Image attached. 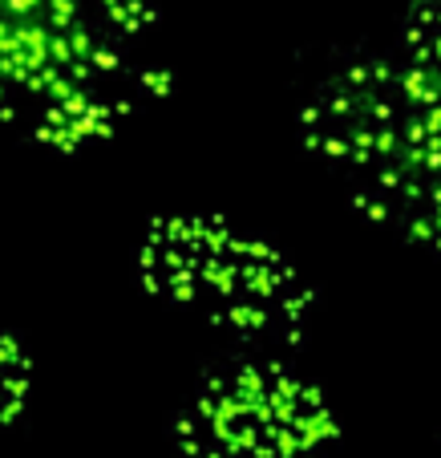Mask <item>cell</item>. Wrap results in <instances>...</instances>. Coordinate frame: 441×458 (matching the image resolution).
I'll return each instance as SVG.
<instances>
[{"label":"cell","mask_w":441,"mask_h":458,"mask_svg":"<svg viewBox=\"0 0 441 458\" xmlns=\"http://www.w3.org/2000/svg\"><path fill=\"white\" fill-rule=\"evenodd\" d=\"M171 89L154 0H0V126L33 147H105Z\"/></svg>","instance_id":"cell-1"},{"label":"cell","mask_w":441,"mask_h":458,"mask_svg":"<svg viewBox=\"0 0 441 458\" xmlns=\"http://www.w3.org/2000/svg\"><path fill=\"white\" fill-rule=\"evenodd\" d=\"M295 134L348 208L441 256V86L401 53L345 57L304 94Z\"/></svg>","instance_id":"cell-2"},{"label":"cell","mask_w":441,"mask_h":458,"mask_svg":"<svg viewBox=\"0 0 441 458\" xmlns=\"http://www.w3.org/2000/svg\"><path fill=\"white\" fill-rule=\"evenodd\" d=\"M138 280L162 304L243 345L295 349L316 320V288L276 240L215 211H166L134 251Z\"/></svg>","instance_id":"cell-3"},{"label":"cell","mask_w":441,"mask_h":458,"mask_svg":"<svg viewBox=\"0 0 441 458\" xmlns=\"http://www.w3.org/2000/svg\"><path fill=\"white\" fill-rule=\"evenodd\" d=\"M337 446L324 386L271 353L207 369L171 422L174 458H329Z\"/></svg>","instance_id":"cell-4"},{"label":"cell","mask_w":441,"mask_h":458,"mask_svg":"<svg viewBox=\"0 0 441 458\" xmlns=\"http://www.w3.org/2000/svg\"><path fill=\"white\" fill-rule=\"evenodd\" d=\"M409 65L441 86V0H409L397 25V49Z\"/></svg>","instance_id":"cell-5"},{"label":"cell","mask_w":441,"mask_h":458,"mask_svg":"<svg viewBox=\"0 0 441 458\" xmlns=\"http://www.w3.org/2000/svg\"><path fill=\"white\" fill-rule=\"evenodd\" d=\"M29 398H33V357L9 325H0V430L25 418Z\"/></svg>","instance_id":"cell-6"}]
</instances>
